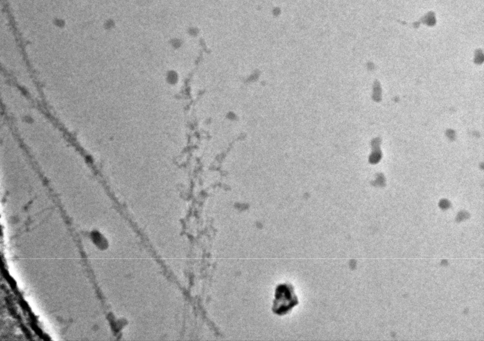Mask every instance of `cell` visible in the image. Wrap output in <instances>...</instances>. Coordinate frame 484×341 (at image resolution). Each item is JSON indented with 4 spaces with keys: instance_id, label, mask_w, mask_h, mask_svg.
I'll return each instance as SVG.
<instances>
[{
    "instance_id": "7a4b0ae2",
    "label": "cell",
    "mask_w": 484,
    "mask_h": 341,
    "mask_svg": "<svg viewBox=\"0 0 484 341\" xmlns=\"http://www.w3.org/2000/svg\"><path fill=\"white\" fill-rule=\"evenodd\" d=\"M178 80H179V77H178L176 72L171 71L167 75L166 81L167 84L171 85V86H175V85L178 84Z\"/></svg>"
},
{
    "instance_id": "6da1fadb",
    "label": "cell",
    "mask_w": 484,
    "mask_h": 341,
    "mask_svg": "<svg viewBox=\"0 0 484 341\" xmlns=\"http://www.w3.org/2000/svg\"><path fill=\"white\" fill-rule=\"evenodd\" d=\"M297 305V296L294 289L287 285H281L276 289L273 310L279 315L286 314Z\"/></svg>"
}]
</instances>
